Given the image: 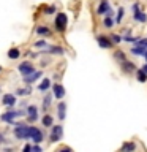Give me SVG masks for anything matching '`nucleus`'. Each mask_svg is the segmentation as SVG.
<instances>
[{"label":"nucleus","instance_id":"f257e3e1","mask_svg":"<svg viewBox=\"0 0 147 152\" xmlns=\"http://www.w3.org/2000/svg\"><path fill=\"white\" fill-rule=\"evenodd\" d=\"M25 116V111L24 109H8V111H5L2 116H0V119H2V122L5 124H11L16 117H22Z\"/></svg>","mask_w":147,"mask_h":152},{"label":"nucleus","instance_id":"f03ea898","mask_svg":"<svg viewBox=\"0 0 147 152\" xmlns=\"http://www.w3.org/2000/svg\"><path fill=\"white\" fill-rule=\"evenodd\" d=\"M28 138H30L35 144H40V142H43V140H44V133H43L40 128L28 125Z\"/></svg>","mask_w":147,"mask_h":152},{"label":"nucleus","instance_id":"7ed1b4c3","mask_svg":"<svg viewBox=\"0 0 147 152\" xmlns=\"http://www.w3.org/2000/svg\"><path fill=\"white\" fill-rule=\"evenodd\" d=\"M66 26H68V18H66V14L65 13H57V16L54 19V27H55V30H59V32H63Z\"/></svg>","mask_w":147,"mask_h":152},{"label":"nucleus","instance_id":"20e7f679","mask_svg":"<svg viewBox=\"0 0 147 152\" xmlns=\"http://www.w3.org/2000/svg\"><path fill=\"white\" fill-rule=\"evenodd\" d=\"M62 136H63V127H62V125H54V124H52V125H51L49 141L51 142H57V141L62 140Z\"/></svg>","mask_w":147,"mask_h":152},{"label":"nucleus","instance_id":"39448f33","mask_svg":"<svg viewBox=\"0 0 147 152\" xmlns=\"http://www.w3.org/2000/svg\"><path fill=\"white\" fill-rule=\"evenodd\" d=\"M14 138L16 140H27L28 138V125H17L14 128Z\"/></svg>","mask_w":147,"mask_h":152},{"label":"nucleus","instance_id":"423d86ee","mask_svg":"<svg viewBox=\"0 0 147 152\" xmlns=\"http://www.w3.org/2000/svg\"><path fill=\"white\" fill-rule=\"evenodd\" d=\"M25 114H27V121L30 122V124L36 122L38 119H40V116H38V108L35 106V104H30V106H27Z\"/></svg>","mask_w":147,"mask_h":152},{"label":"nucleus","instance_id":"0eeeda50","mask_svg":"<svg viewBox=\"0 0 147 152\" xmlns=\"http://www.w3.org/2000/svg\"><path fill=\"white\" fill-rule=\"evenodd\" d=\"M2 103L5 104V106H8V108H13L14 104L17 103V98H16L14 94H5L2 97Z\"/></svg>","mask_w":147,"mask_h":152},{"label":"nucleus","instance_id":"6e6552de","mask_svg":"<svg viewBox=\"0 0 147 152\" xmlns=\"http://www.w3.org/2000/svg\"><path fill=\"white\" fill-rule=\"evenodd\" d=\"M41 76H43V71H32V73H28V75H24V83L32 84V83H35L36 79H40Z\"/></svg>","mask_w":147,"mask_h":152},{"label":"nucleus","instance_id":"1a4fd4ad","mask_svg":"<svg viewBox=\"0 0 147 152\" xmlns=\"http://www.w3.org/2000/svg\"><path fill=\"white\" fill-rule=\"evenodd\" d=\"M17 70H19V73H22V75H28V73H32V71H35V66H33V64H30V62H22V64H19Z\"/></svg>","mask_w":147,"mask_h":152},{"label":"nucleus","instance_id":"9d476101","mask_svg":"<svg viewBox=\"0 0 147 152\" xmlns=\"http://www.w3.org/2000/svg\"><path fill=\"white\" fill-rule=\"evenodd\" d=\"M52 95H54L55 98L62 100L65 97V87L62 84H54V86H52Z\"/></svg>","mask_w":147,"mask_h":152},{"label":"nucleus","instance_id":"9b49d317","mask_svg":"<svg viewBox=\"0 0 147 152\" xmlns=\"http://www.w3.org/2000/svg\"><path fill=\"white\" fill-rule=\"evenodd\" d=\"M97 41H98V45L104 48V49H109V48L112 46V41H111V38L109 37H104V35H98L97 37Z\"/></svg>","mask_w":147,"mask_h":152},{"label":"nucleus","instance_id":"f8f14e48","mask_svg":"<svg viewBox=\"0 0 147 152\" xmlns=\"http://www.w3.org/2000/svg\"><path fill=\"white\" fill-rule=\"evenodd\" d=\"M57 117H59L60 121H63L66 117V103L65 102H60L57 104Z\"/></svg>","mask_w":147,"mask_h":152},{"label":"nucleus","instance_id":"ddd939ff","mask_svg":"<svg viewBox=\"0 0 147 152\" xmlns=\"http://www.w3.org/2000/svg\"><path fill=\"white\" fill-rule=\"evenodd\" d=\"M44 52H49V54H63L65 49L62 46H55V45H52V46H46V51Z\"/></svg>","mask_w":147,"mask_h":152},{"label":"nucleus","instance_id":"4468645a","mask_svg":"<svg viewBox=\"0 0 147 152\" xmlns=\"http://www.w3.org/2000/svg\"><path fill=\"white\" fill-rule=\"evenodd\" d=\"M109 2L108 0H101V2H100V7H98V10H97V13L98 14H106L108 11H109Z\"/></svg>","mask_w":147,"mask_h":152},{"label":"nucleus","instance_id":"2eb2a0df","mask_svg":"<svg viewBox=\"0 0 147 152\" xmlns=\"http://www.w3.org/2000/svg\"><path fill=\"white\" fill-rule=\"evenodd\" d=\"M49 87H51V81L47 79V78H44L43 81H40V84H38V90H40V92H47V90H49Z\"/></svg>","mask_w":147,"mask_h":152},{"label":"nucleus","instance_id":"dca6fc26","mask_svg":"<svg viewBox=\"0 0 147 152\" xmlns=\"http://www.w3.org/2000/svg\"><path fill=\"white\" fill-rule=\"evenodd\" d=\"M120 65H122V70L123 71H127V73H131V71H135V64L133 62H128L127 59L120 62Z\"/></svg>","mask_w":147,"mask_h":152},{"label":"nucleus","instance_id":"f3484780","mask_svg":"<svg viewBox=\"0 0 147 152\" xmlns=\"http://www.w3.org/2000/svg\"><path fill=\"white\" fill-rule=\"evenodd\" d=\"M41 124H43V127H51L52 124H54V117H52L51 114H44L41 119Z\"/></svg>","mask_w":147,"mask_h":152},{"label":"nucleus","instance_id":"a211bd4d","mask_svg":"<svg viewBox=\"0 0 147 152\" xmlns=\"http://www.w3.org/2000/svg\"><path fill=\"white\" fill-rule=\"evenodd\" d=\"M36 33H38V35H41V37H49L51 35V30L46 26H38L36 27Z\"/></svg>","mask_w":147,"mask_h":152},{"label":"nucleus","instance_id":"6ab92c4d","mask_svg":"<svg viewBox=\"0 0 147 152\" xmlns=\"http://www.w3.org/2000/svg\"><path fill=\"white\" fill-rule=\"evenodd\" d=\"M146 49H147L146 46L136 45V46H135V48H133V49H131V52H133V54H135V56H144V54H146Z\"/></svg>","mask_w":147,"mask_h":152},{"label":"nucleus","instance_id":"aec40b11","mask_svg":"<svg viewBox=\"0 0 147 152\" xmlns=\"http://www.w3.org/2000/svg\"><path fill=\"white\" fill-rule=\"evenodd\" d=\"M19 56H21V51H19V48H11V49L8 51V57H9L11 60H16Z\"/></svg>","mask_w":147,"mask_h":152},{"label":"nucleus","instance_id":"412c9836","mask_svg":"<svg viewBox=\"0 0 147 152\" xmlns=\"http://www.w3.org/2000/svg\"><path fill=\"white\" fill-rule=\"evenodd\" d=\"M30 94H32V84L27 86V87L16 89V94H14V95H30Z\"/></svg>","mask_w":147,"mask_h":152},{"label":"nucleus","instance_id":"4be33fe9","mask_svg":"<svg viewBox=\"0 0 147 152\" xmlns=\"http://www.w3.org/2000/svg\"><path fill=\"white\" fill-rule=\"evenodd\" d=\"M51 103H52V95H51V94H47L46 97L43 98V109L46 111V109L51 106Z\"/></svg>","mask_w":147,"mask_h":152},{"label":"nucleus","instance_id":"5701e85b","mask_svg":"<svg viewBox=\"0 0 147 152\" xmlns=\"http://www.w3.org/2000/svg\"><path fill=\"white\" fill-rule=\"evenodd\" d=\"M136 78H138V81H141V83H146L147 81V73L141 68V70L136 71Z\"/></svg>","mask_w":147,"mask_h":152},{"label":"nucleus","instance_id":"b1692460","mask_svg":"<svg viewBox=\"0 0 147 152\" xmlns=\"http://www.w3.org/2000/svg\"><path fill=\"white\" fill-rule=\"evenodd\" d=\"M135 19H136V21H139V22H146L147 21V16H146L144 13H141L139 10H136V11H135Z\"/></svg>","mask_w":147,"mask_h":152},{"label":"nucleus","instance_id":"393cba45","mask_svg":"<svg viewBox=\"0 0 147 152\" xmlns=\"http://www.w3.org/2000/svg\"><path fill=\"white\" fill-rule=\"evenodd\" d=\"M103 26L108 27V28H111L114 26V19L111 16H106V18H104V21H103Z\"/></svg>","mask_w":147,"mask_h":152},{"label":"nucleus","instance_id":"a878e982","mask_svg":"<svg viewBox=\"0 0 147 152\" xmlns=\"http://www.w3.org/2000/svg\"><path fill=\"white\" fill-rule=\"evenodd\" d=\"M114 59L119 60V62H123V60H125V54H123L122 51H116V52H114Z\"/></svg>","mask_w":147,"mask_h":152},{"label":"nucleus","instance_id":"bb28decb","mask_svg":"<svg viewBox=\"0 0 147 152\" xmlns=\"http://www.w3.org/2000/svg\"><path fill=\"white\" fill-rule=\"evenodd\" d=\"M135 149H136V146L133 142H127V144L122 146V151H135Z\"/></svg>","mask_w":147,"mask_h":152},{"label":"nucleus","instance_id":"cd10ccee","mask_svg":"<svg viewBox=\"0 0 147 152\" xmlns=\"http://www.w3.org/2000/svg\"><path fill=\"white\" fill-rule=\"evenodd\" d=\"M109 38H111L112 43H120V41H122V37H120V35H116V33H114V35H111Z\"/></svg>","mask_w":147,"mask_h":152},{"label":"nucleus","instance_id":"c85d7f7f","mask_svg":"<svg viewBox=\"0 0 147 152\" xmlns=\"http://www.w3.org/2000/svg\"><path fill=\"white\" fill-rule=\"evenodd\" d=\"M122 18H123V8H119V13H117V19H116V22L119 24L122 21Z\"/></svg>","mask_w":147,"mask_h":152},{"label":"nucleus","instance_id":"c756f323","mask_svg":"<svg viewBox=\"0 0 147 152\" xmlns=\"http://www.w3.org/2000/svg\"><path fill=\"white\" fill-rule=\"evenodd\" d=\"M55 13V7H47L44 8V14H54Z\"/></svg>","mask_w":147,"mask_h":152},{"label":"nucleus","instance_id":"7c9ffc66","mask_svg":"<svg viewBox=\"0 0 147 152\" xmlns=\"http://www.w3.org/2000/svg\"><path fill=\"white\" fill-rule=\"evenodd\" d=\"M35 46H36V48H46L47 45H46V41H44V40H38V41L35 43Z\"/></svg>","mask_w":147,"mask_h":152},{"label":"nucleus","instance_id":"2f4dec72","mask_svg":"<svg viewBox=\"0 0 147 152\" xmlns=\"http://www.w3.org/2000/svg\"><path fill=\"white\" fill-rule=\"evenodd\" d=\"M32 151H35V152H41V151H43V147H41V146H38V144H33V146H32Z\"/></svg>","mask_w":147,"mask_h":152},{"label":"nucleus","instance_id":"473e14b6","mask_svg":"<svg viewBox=\"0 0 147 152\" xmlns=\"http://www.w3.org/2000/svg\"><path fill=\"white\" fill-rule=\"evenodd\" d=\"M22 151L24 152H32V144H25V146L22 147Z\"/></svg>","mask_w":147,"mask_h":152},{"label":"nucleus","instance_id":"72a5a7b5","mask_svg":"<svg viewBox=\"0 0 147 152\" xmlns=\"http://www.w3.org/2000/svg\"><path fill=\"white\" fill-rule=\"evenodd\" d=\"M3 142H7V136L3 133H0V144H3Z\"/></svg>","mask_w":147,"mask_h":152},{"label":"nucleus","instance_id":"f704fd0d","mask_svg":"<svg viewBox=\"0 0 147 152\" xmlns=\"http://www.w3.org/2000/svg\"><path fill=\"white\" fill-rule=\"evenodd\" d=\"M142 70H144V71H146V73H147V64H146L144 66H142Z\"/></svg>","mask_w":147,"mask_h":152},{"label":"nucleus","instance_id":"c9c22d12","mask_svg":"<svg viewBox=\"0 0 147 152\" xmlns=\"http://www.w3.org/2000/svg\"><path fill=\"white\" fill-rule=\"evenodd\" d=\"M144 56H146V59H147V49H146V54H144Z\"/></svg>","mask_w":147,"mask_h":152},{"label":"nucleus","instance_id":"e433bc0d","mask_svg":"<svg viewBox=\"0 0 147 152\" xmlns=\"http://www.w3.org/2000/svg\"><path fill=\"white\" fill-rule=\"evenodd\" d=\"M0 70H2V68H0Z\"/></svg>","mask_w":147,"mask_h":152}]
</instances>
